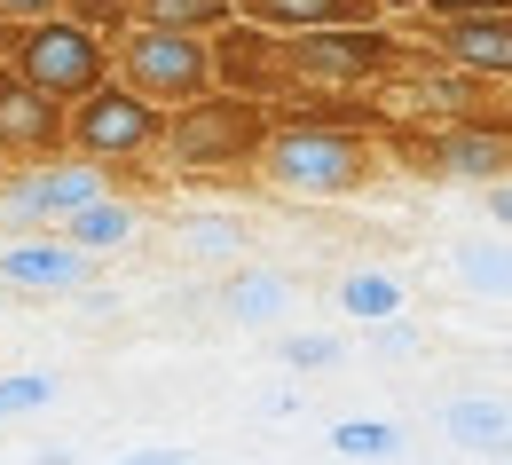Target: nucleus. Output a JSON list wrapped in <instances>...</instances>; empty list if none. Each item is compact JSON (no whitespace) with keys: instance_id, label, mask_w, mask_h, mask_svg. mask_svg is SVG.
<instances>
[{"instance_id":"f257e3e1","label":"nucleus","mask_w":512,"mask_h":465,"mask_svg":"<svg viewBox=\"0 0 512 465\" xmlns=\"http://www.w3.org/2000/svg\"><path fill=\"white\" fill-rule=\"evenodd\" d=\"M379 134L363 127H308V119H268V142H260V182L276 198H300V205H331V198H355L379 182Z\"/></svg>"},{"instance_id":"f03ea898","label":"nucleus","mask_w":512,"mask_h":465,"mask_svg":"<svg viewBox=\"0 0 512 465\" xmlns=\"http://www.w3.org/2000/svg\"><path fill=\"white\" fill-rule=\"evenodd\" d=\"M260 142H268V103L229 95V87H205V95H190V103L166 111L158 158H166L182 182H213V174H253Z\"/></svg>"},{"instance_id":"7ed1b4c3","label":"nucleus","mask_w":512,"mask_h":465,"mask_svg":"<svg viewBox=\"0 0 512 465\" xmlns=\"http://www.w3.org/2000/svg\"><path fill=\"white\" fill-rule=\"evenodd\" d=\"M284 48V79L292 95H371L394 56H402V32L394 24H316V32H276Z\"/></svg>"},{"instance_id":"20e7f679","label":"nucleus","mask_w":512,"mask_h":465,"mask_svg":"<svg viewBox=\"0 0 512 465\" xmlns=\"http://www.w3.org/2000/svg\"><path fill=\"white\" fill-rule=\"evenodd\" d=\"M158 134H166V111L142 103L127 79H95L87 95H71V103H64V150H71V158H95V166L158 158Z\"/></svg>"},{"instance_id":"39448f33","label":"nucleus","mask_w":512,"mask_h":465,"mask_svg":"<svg viewBox=\"0 0 512 465\" xmlns=\"http://www.w3.org/2000/svg\"><path fill=\"white\" fill-rule=\"evenodd\" d=\"M111 79H127L142 103L174 111L213 87V40L205 32H166V24H127L111 40Z\"/></svg>"},{"instance_id":"423d86ee","label":"nucleus","mask_w":512,"mask_h":465,"mask_svg":"<svg viewBox=\"0 0 512 465\" xmlns=\"http://www.w3.org/2000/svg\"><path fill=\"white\" fill-rule=\"evenodd\" d=\"M8 64L24 71L32 87H48L56 103H71V95H87L95 79H111V40L87 32L79 16H32V24L8 32Z\"/></svg>"},{"instance_id":"0eeeda50","label":"nucleus","mask_w":512,"mask_h":465,"mask_svg":"<svg viewBox=\"0 0 512 465\" xmlns=\"http://www.w3.org/2000/svg\"><path fill=\"white\" fill-rule=\"evenodd\" d=\"M418 158H426V174H457V182H505L512 174V119L489 103V111H473V119H442V127H426L418 142Z\"/></svg>"},{"instance_id":"6e6552de","label":"nucleus","mask_w":512,"mask_h":465,"mask_svg":"<svg viewBox=\"0 0 512 465\" xmlns=\"http://www.w3.org/2000/svg\"><path fill=\"white\" fill-rule=\"evenodd\" d=\"M111 198V166H95V158H40V166H24L16 182H0V205L16 213V221H71L79 205Z\"/></svg>"},{"instance_id":"1a4fd4ad","label":"nucleus","mask_w":512,"mask_h":465,"mask_svg":"<svg viewBox=\"0 0 512 465\" xmlns=\"http://www.w3.org/2000/svg\"><path fill=\"white\" fill-rule=\"evenodd\" d=\"M434 24V56L457 71H473L489 95L512 87V8H457V16H426Z\"/></svg>"},{"instance_id":"9d476101","label":"nucleus","mask_w":512,"mask_h":465,"mask_svg":"<svg viewBox=\"0 0 512 465\" xmlns=\"http://www.w3.org/2000/svg\"><path fill=\"white\" fill-rule=\"evenodd\" d=\"M64 158V103L32 87L16 64H0V166H40Z\"/></svg>"},{"instance_id":"9b49d317","label":"nucleus","mask_w":512,"mask_h":465,"mask_svg":"<svg viewBox=\"0 0 512 465\" xmlns=\"http://www.w3.org/2000/svg\"><path fill=\"white\" fill-rule=\"evenodd\" d=\"M205 40H213V87L253 95V103H284V95H292L276 32H260V24H245V16H229V24H221V32H205Z\"/></svg>"},{"instance_id":"f8f14e48","label":"nucleus","mask_w":512,"mask_h":465,"mask_svg":"<svg viewBox=\"0 0 512 465\" xmlns=\"http://www.w3.org/2000/svg\"><path fill=\"white\" fill-rule=\"evenodd\" d=\"M0 284H24V292H79L87 284V253L64 237H24L0 253Z\"/></svg>"},{"instance_id":"ddd939ff","label":"nucleus","mask_w":512,"mask_h":465,"mask_svg":"<svg viewBox=\"0 0 512 465\" xmlns=\"http://www.w3.org/2000/svg\"><path fill=\"white\" fill-rule=\"evenodd\" d=\"M260 32H316V24H379L371 0H229Z\"/></svg>"},{"instance_id":"4468645a","label":"nucleus","mask_w":512,"mask_h":465,"mask_svg":"<svg viewBox=\"0 0 512 465\" xmlns=\"http://www.w3.org/2000/svg\"><path fill=\"white\" fill-rule=\"evenodd\" d=\"M134 229H142V213H134L127 198H95V205H79L71 221H56L48 237H64V245H79V253L95 261V253H119V245H134Z\"/></svg>"},{"instance_id":"2eb2a0df","label":"nucleus","mask_w":512,"mask_h":465,"mask_svg":"<svg viewBox=\"0 0 512 465\" xmlns=\"http://www.w3.org/2000/svg\"><path fill=\"white\" fill-rule=\"evenodd\" d=\"M449 442L457 450H512V410L505 402H481V395H465V402H449Z\"/></svg>"},{"instance_id":"dca6fc26","label":"nucleus","mask_w":512,"mask_h":465,"mask_svg":"<svg viewBox=\"0 0 512 465\" xmlns=\"http://www.w3.org/2000/svg\"><path fill=\"white\" fill-rule=\"evenodd\" d=\"M237 8L229 0H127V24H166V32H221Z\"/></svg>"},{"instance_id":"f3484780","label":"nucleus","mask_w":512,"mask_h":465,"mask_svg":"<svg viewBox=\"0 0 512 465\" xmlns=\"http://www.w3.org/2000/svg\"><path fill=\"white\" fill-rule=\"evenodd\" d=\"M339 308H347L355 324H394V316H402V284H394L386 268H355V276L339 284Z\"/></svg>"},{"instance_id":"a211bd4d","label":"nucleus","mask_w":512,"mask_h":465,"mask_svg":"<svg viewBox=\"0 0 512 465\" xmlns=\"http://www.w3.org/2000/svg\"><path fill=\"white\" fill-rule=\"evenodd\" d=\"M331 450H339V458H394L402 434H394L386 418H339V426H331Z\"/></svg>"},{"instance_id":"6ab92c4d","label":"nucleus","mask_w":512,"mask_h":465,"mask_svg":"<svg viewBox=\"0 0 512 465\" xmlns=\"http://www.w3.org/2000/svg\"><path fill=\"white\" fill-rule=\"evenodd\" d=\"M229 316H245V324L284 316V276H237L229 284Z\"/></svg>"},{"instance_id":"aec40b11","label":"nucleus","mask_w":512,"mask_h":465,"mask_svg":"<svg viewBox=\"0 0 512 465\" xmlns=\"http://www.w3.org/2000/svg\"><path fill=\"white\" fill-rule=\"evenodd\" d=\"M48 402H56V379H48V371H16V379H0V418L48 410Z\"/></svg>"},{"instance_id":"412c9836","label":"nucleus","mask_w":512,"mask_h":465,"mask_svg":"<svg viewBox=\"0 0 512 465\" xmlns=\"http://www.w3.org/2000/svg\"><path fill=\"white\" fill-rule=\"evenodd\" d=\"M457 268H465L481 292H512V253H505V245H465Z\"/></svg>"},{"instance_id":"4be33fe9","label":"nucleus","mask_w":512,"mask_h":465,"mask_svg":"<svg viewBox=\"0 0 512 465\" xmlns=\"http://www.w3.org/2000/svg\"><path fill=\"white\" fill-rule=\"evenodd\" d=\"M64 16H79L87 32H103V40H119L127 32V0H64Z\"/></svg>"},{"instance_id":"5701e85b","label":"nucleus","mask_w":512,"mask_h":465,"mask_svg":"<svg viewBox=\"0 0 512 465\" xmlns=\"http://www.w3.org/2000/svg\"><path fill=\"white\" fill-rule=\"evenodd\" d=\"M284 363H292V371H331L339 347H331L323 332H300V339H284Z\"/></svg>"},{"instance_id":"b1692460","label":"nucleus","mask_w":512,"mask_h":465,"mask_svg":"<svg viewBox=\"0 0 512 465\" xmlns=\"http://www.w3.org/2000/svg\"><path fill=\"white\" fill-rule=\"evenodd\" d=\"M8 24H32V16H64V0H0Z\"/></svg>"},{"instance_id":"393cba45","label":"nucleus","mask_w":512,"mask_h":465,"mask_svg":"<svg viewBox=\"0 0 512 465\" xmlns=\"http://www.w3.org/2000/svg\"><path fill=\"white\" fill-rule=\"evenodd\" d=\"M489 221L512 229V174H505V182H489Z\"/></svg>"},{"instance_id":"a878e982","label":"nucleus","mask_w":512,"mask_h":465,"mask_svg":"<svg viewBox=\"0 0 512 465\" xmlns=\"http://www.w3.org/2000/svg\"><path fill=\"white\" fill-rule=\"evenodd\" d=\"M457 8H512V0H418V16H457Z\"/></svg>"},{"instance_id":"bb28decb","label":"nucleus","mask_w":512,"mask_h":465,"mask_svg":"<svg viewBox=\"0 0 512 465\" xmlns=\"http://www.w3.org/2000/svg\"><path fill=\"white\" fill-rule=\"evenodd\" d=\"M119 465H190L182 450H134V458H119Z\"/></svg>"},{"instance_id":"cd10ccee","label":"nucleus","mask_w":512,"mask_h":465,"mask_svg":"<svg viewBox=\"0 0 512 465\" xmlns=\"http://www.w3.org/2000/svg\"><path fill=\"white\" fill-rule=\"evenodd\" d=\"M379 16H418V0H371Z\"/></svg>"},{"instance_id":"c85d7f7f","label":"nucleus","mask_w":512,"mask_h":465,"mask_svg":"<svg viewBox=\"0 0 512 465\" xmlns=\"http://www.w3.org/2000/svg\"><path fill=\"white\" fill-rule=\"evenodd\" d=\"M497 111H505V119H512V87H505V103H497Z\"/></svg>"}]
</instances>
